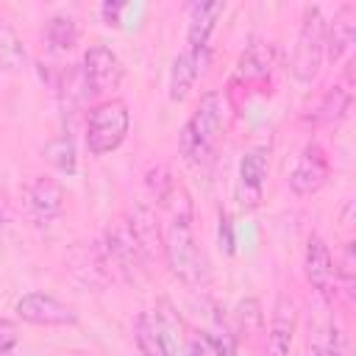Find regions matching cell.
<instances>
[{
	"label": "cell",
	"instance_id": "1",
	"mask_svg": "<svg viewBox=\"0 0 356 356\" xmlns=\"http://www.w3.org/2000/svg\"><path fill=\"white\" fill-rule=\"evenodd\" d=\"M164 256L170 270L192 289H200L211 281V267L206 253L197 248L192 234V217H170L164 234Z\"/></svg>",
	"mask_w": 356,
	"mask_h": 356
},
{
	"label": "cell",
	"instance_id": "2",
	"mask_svg": "<svg viewBox=\"0 0 356 356\" xmlns=\"http://www.w3.org/2000/svg\"><path fill=\"white\" fill-rule=\"evenodd\" d=\"M222 128V100L217 92H206L200 103L195 106L192 117L178 131V150L186 161L200 164L211 153L217 136Z\"/></svg>",
	"mask_w": 356,
	"mask_h": 356
},
{
	"label": "cell",
	"instance_id": "3",
	"mask_svg": "<svg viewBox=\"0 0 356 356\" xmlns=\"http://www.w3.org/2000/svg\"><path fill=\"white\" fill-rule=\"evenodd\" d=\"M128 125H131V114L122 100L108 97L92 106L86 117V147L95 156H106L117 150L128 136Z\"/></svg>",
	"mask_w": 356,
	"mask_h": 356
},
{
	"label": "cell",
	"instance_id": "4",
	"mask_svg": "<svg viewBox=\"0 0 356 356\" xmlns=\"http://www.w3.org/2000/svg\"><path fill=\"white\" fill-rule=\"evenodd\" d=\"M323 28H325V19L320 14V8H306L303 14V25H300V33L295 39V50H292V61H289V70L292 75L300 81V83H309L317 78L320 72V64H323Z\"/></svg>",
	"mask_w": 356,
	"mask_h": 356
},
{
	"label": "cell",
	"instance_id": "5",
	"mask_svg": "<svg viewBox=\"0 0 356 356\" xmlns=\"http://www.w3.org/2000/svg\"><path fill=\"white\" fill-rule=\"evenodd\" d=\"M19 320L33 325H75L78 312L50 292H28L14 303Z\"/></svg>",
	"mask_w": 356,
	"mask_h": 356
},
{
	"label": "cell",
	"instance_id": "6",
	"mask_svg": "<svg viewBox=\"0 0 356 356\" xmlns=\"http://www.w3.org/2000/svg\"><path fill=\"white\" fill-rule=\"evenodd\" d=\"M81 70H83V78H86L92 95H106V92L117 89L122 81V61L106 44H92L83 53Z\"/></svg>",
	"mask_w": 356,
	"mask_h": 356
},
{
	"label": "cell",
	"instance_id": "7",
	"mask_svg": "<svg viewBox=\"0 0 356 356\" xmlns=\"http://www.w3.org/2000/svg\"><path fill=\"white\" fill-rule=\"evenodd\" d=\"M134 342L139 348V356H175L172 323L164 314L142 312L134 320Z\"/></svg>",
	"mask_w": 356,
	"mask_h": 356
},
{
	"label": "cell",
	"instance_id": "8",
	"mask_svg": "<svg viewBox=\"0 0 356 356\" xmlns=\"http://www.w3.org/2000/svg\"><path fill=\"white\" fill-rule=\"evenodd\" d=\"M328 181V159L325 150L317 142H306L292 172H289V189L295 195H314Z\"/></svg>",
	"mask_w": 356,
	"mask_h": 356
},
{
	"label": "cell",
	"instance_id": "9",
	"mask_svg": "<svg viewBox=\"0 0 356 356\" xmlns=\"http://www.w3.org/2000/svg\"><path fill=\"white\" fill-rule=\"evenodd\" d=\"M225 11V6L220 0H206V3H192L189 8V25H186V53L200 64L203 70V56L209 47V36L217 28L220 14Z\"/></svg>",
	"mask_w": 356,
	"mask_h": 356
},
{
	"label": "cell",
	"instance_id": "10",
	"mask_svg": "<svg viewBox=\"0 0 356 356\" xmlns=\"http://www.w3.org/2000/svg\"><path fill=\"white\" fill-rule=\"evenodd\" d=\"M295 300L286 295H278L273 306V320H270V337H267V356H289L292 337H295Z\"/></svg>",
	"mask_w": 356,
	"mask_h": 356
},
{
	"label": "cell",
	"instance_id": "11",
	"mask_svg": "<svg viewBox=\"0 0 356 356\" xmlns=\"http://www.w3.org/2000/svg\"><path fill=\"white\" fill-rule=\"evenodd\" d=\"M353 39H356V17L350 8H339L334 19L325 22L323 28V56L331 64H337L353 47Z\"/></svg>",
	"mask_w": 356,
	"mask_h": 356
},
{
	"label": "cell",
	"instance_id": "12",
	"mask_svg": "<svg viewBox=\"0 0 356 356\" xmlns=\"http://www.w3.org/2000/svg\"><path fill=\"white\" fill-rule=\"evenodd\" d=\"M25 200H28V211L36 222H50L61 214V206H64V189L61 184H56L53 178H36L28 192H25Z\"/></svg>",
	"mask_w": 356,
	"mask_h": 356
},
{
	"label": "cell",
	"instance_id": "13",
	"mask_svg": "<svg viewBox=\"0 0 356 356\" xmlns=\"http://www.w3.org/2000/svg\"><path fill=\"white\" fill-rule=\"evenodd\" d=\"M303 273H306V281L317 292H331V284L337 281V270L331 261V250L320 236H309V242H306Z\"/></svg>",
	"mask_w": 356,
	"mask_h": 356
},
{
	"label": "cell",
	"instance_id": "14",
	"mask_svg": "<svg viewBox=\"0 0 356 356\" xmlns=\"http://www.w3.org/2000/svg\"><path fill=\"white\" fill-rule=\"evenodd\" d=\"M128 228H131V234H134L136 245L142 248L145 259H147V256H153V250H159V248L164 250V239H161V234H159V225H156V220H153V211H150V209L136 206V209H134V214H131V220H128Z\"/></svg>",
	"mask_w": 356,
	"mask_h": 356
},
{
	"label": "cell",
	"instance_id": "15",
	"mask_svg": "<svg viewBox=\"0 0 356 356\" xmlns=\"http://www.w3.org/2000/svg\"><path fill=\"white\" fill-rule=\"evenodd\" d=\"M197 75H200V64L189 53H178L170 67V100L181 103L192 92V83Z\"/></svg>",
	"mask_w": 356,
	"mask_h": 356
},
{
	"label": "cell",
	"instance_id": "16",
	"mask_svg": "<svg viewBox=\"0 0 356 356\" xmlns=\"http://www.w3.org/2000/svg\"><path fill=\"white\" fill-rule=\"evenodd\" d=\"M270 67H273V50L261 42H253L248 44V50L239 56L236 61V75L242 81H261L270 75Z\"/></svg>",
	"mask_w": 356,
	"mask_h": 356
},
{
	"label": "cell",
	"instance_id": "17",
	"mask_svg": "<svg viewBox=\"0 0 356 356\" xmlns=\"http://www.w3.org/2000/svg\"><path fill=\"white\" fill-rule=\"evenodd\" d=\"M108 253H111V256L117 259V264L125 267V270H131V267H136V264L145 261V253H142V248L136 245V239H134L128 222L120 225V228H114V231H108Z\"/></svg>",
	"mask_w": 356,
	"mask_h": 356
},
{
	"label": "cell",
	"instance_id": "18",
	"mask_svg": "<svg viewBox=\"0 0 356 356\" xmlns=\"http://www.w3.org/2000/svg\"><path fill=\"white\" fill-rule=\"evenodd\" d=\"M350 100H353V95H350L348 86H342V83L331 86V89L323 95V100H320V106H317V111H314V122H320V125H334V122H339V120L348 114Z\"/></svg>",
	"mask_w": 356,
	"mask_h": 356
},
{
	"label": "cell",
	"instance_id": "19",
	"mask_svg": "<svg viewBox=\"0 0 356 356\" xmlns=\"http://www.w3.org/2000/svg\"><path fill=\"white\" fill-rule=\"evenodd\" d=\"M25 61L28 56L19 33L6 19H0V72H19Z\"/></svg>",
	"mask_w": 356,
	"mask_h": 356
},
{
	"label": "cell",
	"instance_id": "20",
	"mask_svg": "<svg viewBox=\"0 0 356 356\" xmlns=\"http://www.w3.org/2000/svg\"><path fill=\"white\" fill-rule=\"evenodd\" d=\"M264 178H267V153L261 147L256 150H248L239 161V184L245 192H250L253 197H259L261 186H264Z\"/></svg>",
	"mask_w": 356,
	"mask_h": 356
},
{
	"label": "cell",
	"instance_id": "21",
	"mask_svg": "<svg viewBox=\"0 0 356 356\" xmlns=\"http://www.w3.org/2000/svg\"><path fill=\"white\" fill-rule=\"evenodd\" d=\"M44 39L53 50H70L75 47L78 42V22L67 14H56L47 19V28H44Z\"/></svg>",
	"mask_w": 356,
	"mask_h": 356
},
{
	"label": "cell",
	"instance_id": "22",
	"mask_svg": "<svg viewBox=\"0 0 356 356\" xmlns=\"http://www.w3.org/2000/svg\"><path fill=\"white\" fill-rule=\"evenodd\" d=\"M44 159L58 170V172H67V175H75L78 172V156H75V142L70 136H56L44 145Z\"/></svg>",
	"mask_w": 356,
	"mask_h": 356
},
{
	"label": "cell",
	"instance_id": "23",
	"mask_svg": "<svg viewBox=\"0 0 356 356\" xmlns=\"http://www.w3.org/2000/svg\"><path fill=\"white\" fill-rule=\"evenodd\" d=\"M236 323H239V328L250 337V334H256L261 325H264V312H261V303L256 300V298H242L239 303H236Z\"/></svg>",
	"mask_w": 356,
	"mask_h": 356
},
{
	"label": "cell",
	"instance_id": "24",
	"mask_svg": "<svg viewBox=\"0 0 356 356\" xmlns=\"http://www.w3.org/2000/svg\"><path fill=\"white\" fill-rule=\"evenodd\" d=\"M203 342L214 350V356H236V337L225 328H209L203 331Z\"/></svg>",
	"mask_w": 356,
	"mask_h": 356
},
{
	"label": "cell",
	"instance_id": "25",
	"mask_svg": "<svg viewBox=\"0 0 356 356\" xmlns=\"http://www.w3.org/2000/svg\"><path fill=\"white\" fill-rule=\"evenodd\" d=\"M342 339H339V331L337 325H328L312 345V356H342Z\"/></svg>",
	"mask_w": 356,
	"mask_h": 356
},
{
	"label": "cell",
	"instance_id": "26",
	"mask_svg": "<svg viewBox=\"0 0 356 356\" xmlns=\"http://www.w3.org/2000/svg\"><path fill=\"white\" fill-rule=\"evenodd\" d=\"M19 342V328L14 320L0 317V356H11V350Z\"/></svg>",
	"mask_w": 356,
	"mask_h": 356
},
{
	"label": "cell",
	"instance_id": "27",
	"mask_svg": "<svg viewBox=\"0 0 356 356\" xmlns=\"http://www.w3.org/2000/svg\"><path fill=\"white\" fill-rule=\"evenodd\" d=\"M337 275L342 278V289H345V295L350 298V295H353V245H350V242L345 245V259H342V267H339Z\"/></svg>",
	"mask_w": 356,
	"mask_h": 356
},
{
	"label": "cell",
	"instance_id": "28",
	"mask_svg": "<svg viewBox=\"0 0 356 356\" xmlns=\"http://www.w3.org/2000/svg\"><path fill=\"white\" fill-rule=\"evenodd\" d=\"M217 239H220V248L231 256L236 242H234V225H231L228 214H220V220H217Z\"/></svg>",
	"mask_w": 356,
	"mask_h": 356
},
{
	"label": "cell",
	"instance_id": "29",
	"mask_svg": "<svg viewBox=\"0 0 356 356\" xmlns=\"http://www.w3.org/2000/svg\"><path fill=\"white\" fill-rule=\"evenodd\" d=\"M122 3H103V8H100V14H103V19H106V25H120V14H122Z\"/></svg>",
	"mask_w": 356,
	"mask_h": 356
}]
</instances>
